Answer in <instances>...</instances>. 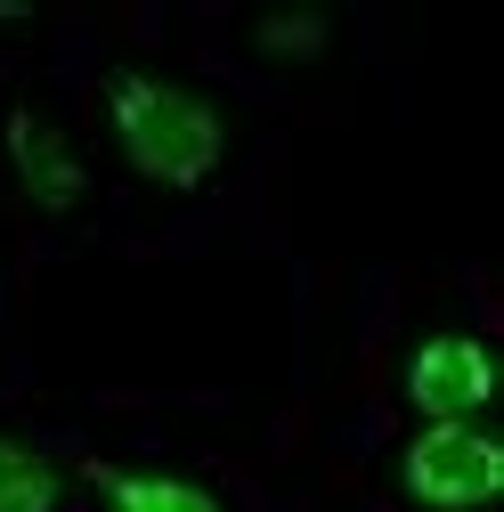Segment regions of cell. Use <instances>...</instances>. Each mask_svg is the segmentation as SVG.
<instances>
[{
    "label": "cell",
    "mask_w": 504,
    "mask_h": 512,
    "mask_svg": "<svg viewBox=\"0 0 504 512\" xmlns=\"http://www.w3.org/2000/svg\"><path fill=\"white\" fill-rule=\"evenodd\" d=\"M57 66L114 196V261H293L301 131L196 49L179 0H74Z\"/></svg>",
    "instance_id": "cell-1"
},
{
    "label": "cell",
    "mask_w": 504,
    "mask_h": 512,
    "mask_svg": "<svg viewBox=\"0 0 504 512\" xmlns=\"http://www.w3.org/2000/svg\"><path fill=\"white\" fill-rule=\"evenodd\" d=\"M293 358L269 407L301 512L431 423H504V309L472 252L431 261H285Z\"/></svg>",
    "instance_id": "cell-2"
},
{
    "label": "cell",
    "mask_w": 504,
    "mask_h": 512,
    "mask_svg": "<svg viewBox=\"0 0 504 512\" xmlns=\"http://www.w3.org/2000/svg\"><path fill=\"white\" fill-rule=\"evenodd\" d=\"M74 512H301L269 407L212 382L66 391Z\"/></svg>",
    "instance_id": "cell-3"
},
{
    "label": "cell",
    "mask_w": 504,
    "mask_h": 512,
    "mask_svg": "<svg viewBox=\"0 0 504 512\" xmlns=\"http://www.w3.org/2000/svg\"><path fill=\"white\" fill-rule=\"evenodd\" d=\"M212 66L293 131H342L366 106H415V49L374 0H179Z\"/></svg>",
    "instance_id": "cell-4"
},
{
    "label": "cell",
    "mask_w": 504,
    "mask_h": 512,
    "mask_svg": "<svg viewBox=\"0 0 504 512\" xmlns=\"http://www.w3.org/2000/svg\"><path fill=\"white\" fill-rule=\"evenodd\" d=\"M82 261H114V196L57 49H33L0 66V301L33 317L41 277Z\"/></svg>",
    "instance_id": "cell-5"
},
{
    "label": "cell",
    "mask_w": 504,
    "mask_h": 512,
    "mask_svg": "<svg viewBox=\"0 0 504 512\" xmlns=\"http://www.w3.org/2000/svg\"><path fill=\"white\" fill-rule=\"evenodd\" d=\"M504 504V423H431L366 456L326 512H496Z\"/></svg>",
    "instance_id": "cell-6"
},
{
    "label": "cell",
    "mask_w": 504,
    "mask_h": 512,
    "mask_svg": "<svg viewBox=\"0 0 504 512\" xmlns=\"http://www.w3.org/2000/svg\"><path fill=\"white\" fill-rule=\"evenodd\" d=\"M0 512H74L66 391L33 366H0Z\"/></svg>",
    "instance_id": "cell-7"
},
{
    "label": "cell",
    "mask_w": 504,
    "mask_h": 512,
    "mask_svg": "<svg viewBox=\"0 0 504 512\" xmlns=\"http://www.w3.org/2000/svg\"><path fill=\"white\" fill-rule=\"evenodd\" d=\"M17 358H33V350H25V317L0 301V366H17Z\"/></svg>",
    "instance_id": "cell-8"
}]
</instances>
